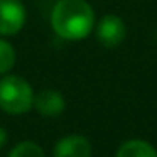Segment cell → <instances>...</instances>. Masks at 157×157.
Returning a JSON list of instances; mask_svg holds the SVG:
<instances>
[{"mask_svg":"<svg viewBox=\"0 0 157 157\" xmlns=\"http://www.w3.org/2000/svg\"><path fill=\"white\" fill-rule=\"evenodd\" d=\"M51 27L64 41H81L95 27V12L85 0H58L51 10Z\"/></svg>","mask_w":157,"mask_h":157,"instance_id":"1","label":"cell"},{"mask_svg":"<svg viewBox=\"0 0 157 157\" xmlns=\"http://www.w3.org/2000/svg\"><path fill=\"white\" fill-rule=\"evenodd\" d=\"M34 106V91L29 81L17 75L0 78V110L9 115H24Z\"/></svg>","mask_w":157,"mask_h":157,"instance_id":"2","label":"cell"},{"mask_svg":"<svg viewBox=\"0 0 157 157\" xmlns=\"http://www.w3.org/2000/svg\"><path fill=\"white\" fill-rule=\"evenodd\" d=\"M27 12L21 0H0V36H15L25 25Z\"/></svg>","mask_w":157,"mask_h":157,"instance_id":"3","label":"cell"},{"mask_svg":"<svg viewBox=\"0 0 157 157\" xmlns=\"http://www.w3.org/2000/svg\"><path fill=\"white\" fill-rule=\"evenodd\" d=\"M127 37V25L122 17L115 14H106L100 19L96 25V39L106 49H115L125 41Z\"/></svg>","mask_w":157,"mask_h":157,"instance_id":"4","label":"cell"},{"mask_svg":"<svg viewBox=\"0 0 157 157\" xmlns=\"http://www.w3.org/2000/svg\"><path fill=\"white\" fill-rule=\"evenodd\" d=\"M54 157H91V144L83 135H68L58 140L52 150Z\"/></svg>","mask_w":157,"mask_h":157,"instance_id":"5","label":"cell"},{"mask_svg":"<svg viewBox=\"0 0 157 157\" xmlns=\"http://www.w3.org/2000/svg\"><path fill=\"white\" fill-rule=\"evenodd\" d=\"M42 117H59L66 108V100L56 90H42L34 95V106Z\"/></svg>","mask_w":157,"mask_h":157,"instance_id":"6","label":"cell"},{"mask_svg":"<svg viewBox=\"0 0 157 157\" xmlns=\"http://www.w3.org/2000/svg\"><path fill=\"white\" fill-rule=\"evenodd\" d=\"M115 157H157V150L145 140H127L120 145Z\"/></svg>","mask_w":157,"mask_h":157,"instance_id":"7","label":"cell"},{"mask_svg":"<svg viewBox=\"0 0 157 157\" xmlns=\"http://www.w3.org/2000/svg\"><path fill=\"white\" fill-rule=\"evenodd\" d=\"M15 59H17V54H15L14 46L4 37H0V76L12 71V68L15 66Z\"/></svg>","mask_w":157,"mask_h":157,"instance_id":"8","label":"cell"},{"mask_svg":"<svg viewBox=\"0 0 157 157\" xmlns=\"http://www.w3.org/2000/svg\"><path fill=\"white\" fill-rule=\"evenodd\" d=\"M9 157H46V154L39 144L31 142V140H24V142L17 144L10 150Z\"/></svg>","mask_w":157,"mask_h":157,"instance_id":"9","label":"cell"},{"mask_svg":"<svg viewBox=\"0 0 157 157\" xmlns=\"http://www.w3.org/2000/svg\"><path fill=\"white\" fill-rule=\"evenodd\" d=\"M7 144V132H5L4 127H0V149Z\"/></svg>","mask_w":157,"mask_h":157,"instance_id":"10","label":"cell"}]
</instances>
